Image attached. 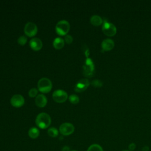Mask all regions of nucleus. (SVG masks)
I'll list each match as a JSON object with an SVG mask.
<instances>
[{
    "mask_svg": "<svg viewBox=\"0 0 151 151\" xmlns=\"http://www.w3.org/2000/svg\"><path fill=\"white\" fill-rule=\"evenodd\" d=\"M51 122V120L50 115L44 112L38 114L35 119V123L37 126L41 129L48 128L50 126Z\"/></svg>",
    "mask_w": 151,
    "mask_h": 151,
    "instance_id": "1",
    "label": "nucleus"
},
{
    "mask_svg": "<svg viewBox=\"0 0 151 151\" xmlns=\"http://www.w3.org/2000/svg\"><path fill=\"white\" fill-rule=\"evenodd\" d=\"M37 86L38 90L42 93H49L51 90L52 87L51 80L46 77H43L40 79Z\"/></svg>",
    "mask_w": 151,
    "mask_h": 151,
    "instance_id": "2",
    "label": "nucleus"
},
{
    "mask_svg": "<svg viewBox=\"0 0 151 151\" xmlns=\"http://www.w3.org/2000/svg\"><path fill=\"white\" fill-rule=\"evenodd\" d=\"M70 25L67 21L61 20L57 22L55 26V31L60 36H65L70 31Z\"/></svg>",
    "mask_w": 151,
    "mask_h": 151,
    "instance_id": "3",
    "label": "nucleus"
},
{
    "mask_svg": "<svg viewBox=\"0 0 151 151\" xmlns=\"http://www.w3.org/2000/svg\"><path fill=\"white\" fill-rule=\"evenodd\" d=\"M83 74L87 77H91L94 73V64L92 60L90 58H87L83 67Z\"/></svg>",
    "mask_w": 151,
    "mask_h": 151,
    "instance_id": "4",
    "label": "nucleus"
},
{
    "mask_svg": "<svg viewBox=\"0 0 151 151\" xmlns=\"http://www.w3.org/2000/svg\"><path fill=\"white\" fill-rule=\"evenodd\" d=\"M102 31L107 36L112 37L116 34L117 29L113 24L105 20L102 25Z\"/></svg>",
    "mask_w": 151,
    "mask_h": 151,
    "instance_id": "5",
    "label": "nucleus"
},
{
    "mask_svg": "<svg viewBox=\"0 0 151 151\" xmlns=\"http://www.w3.org/2000/svg\"><path fill=\"white\" fill-rule=\"evenodd\" d=\"M68 98L67 93L63 90H56L52 93L53 100L58 103L65 102Z\"/></svg>",
    "mask_w": 151,
    "mask_h": 151,
    "instance_id": "6",
    "label": "nucleus"
},
{
    "mask_svg": "<svg viewBox=\"0 0 151 151\" xmlns=\"http://www.w3.org/2000/svg\"><path fill=\"white\" fill-rule=\"evenodd\" d=\"M37 31L38 28L37 25L32 22H27L24 27V32L29 37H34L37 34Z\"/></svg>",
    "mask_w": 151,
    "mask_h": 151,
    "instance_id": "7",
    "label": "nucleus"
},
{
    "mask_svg": "<svg viewBox=\"0 0 151 151\" xmlns=\"http://www.w3.org/2000/svg\"><path fill=\"white\" fill-rule=\"evenodd\" d=\"M59 131L61 134L64 136H68L74 132V126L70 123H64L60 125Z\"/></svg>",
    "mask_w": 151,
    "mask_h": 151,
    "instance_id": "8",
    "label": "nucleus"
},
{
    "mask_svg": "<svg viewBox=\"0 0 151 151\" xmlns=\"http://www.w3.org/2000/svg\"><path fill=\"white\" fill-rule=\"evenodd\" d=\"M90 85V82L87 78H83L77 81L74 87V91L77 93H81L85 91Z\"/></svg>",
    "mask_w": 151,
    "mask_h": 151,
    "instance_id": "9",
    "label": "nucleus"
},
{
    "mask_svg": "<svg viewBox=\"0 0 151 151\" xmlns=\"http://www.w3.org/2000/svg\"><path fill=\"white\" fill-rule=\"evenodd\" d=\"M10 103L12 106L16 108H19L22 107L25 103V100L23 96L20 94L14 95L10 100Z\"/></svg>",
    "mask_w": 151,
    "mask_h": 151,
    "instance_id": "10",
    "label": "nucleus"
},
{
    "mask_svg": "<svg viewBox=\"0 0 151 151\" xmlns=\"http://www.w3.org/2000/svg\"><path fill=\"white\" fill-rule=\"evenodd\" d=\"M29 46L34 51H39L42 47V41L38 38H32L29 41Z\"/></svg>",
    "mask_w": 151,
    "mask_h": 151,
    "instance_id": "11",
    "label": "nucleus"
},
{
    "mask_svg": "<svg viewBox=\"0 0 151 151\" xmlns=\"http://www.w3.org/2000/svg\"><path fill=\"white\" fill-rule=\"evenodd\" d=\"M101 48L103 51H108L111 50L114 47V42L111 39H105L101 42Z\"/></svg>",
    "mask_w": 151,
    "mask_h": 151,
    "instance_id": "12",
    "label": "nucleus"
},
{
    "mask_svg": "<svg viewBox=\"0 0 151 151\" xmlns=\"http://www.w3.org/2000/svg\"><path fill=\"white\" fill-rule=\"evenodd\" d=\"M35 104L39 107H44L47 103V97L42 94H38L35 99Z\"/></svg>",
    "mask_w": 151,
    "mask_h": 151,
    "instance_id": "13",
    "label": "nucleus"
},
{
    "mask_svg": "<svg viewBox=\"0 0 151 151\" xmlns=\"http://www.w3.org/2000/svg\"><path fill=\"white\" fill-rule=\"evenodd\" d=\"M64 40L61 37H57L53 41V47L57 50H60L64 46Z\"/></svg>",
    "mask_w": 151,
    "mask_h": 151,
    "instance_id": "14",
    "label": "nucleus"
},
{
    "mask_svg": "<svg viewBox=\"0 0 151 151\" xmlns=\"http://www.w3.org/2000/svg\"><path fill=\"white\" fill-rule=\"evenodd\" d=\"M90 22L94 26H99L102 24L103 19L100 16L97 15H94L90 18Z\"/></svg>",
    "mask_w": 151,
    "mask_h": 151,
    "instance_id": "15",
    "label": "nucleus"
},
{
    "mask_svg": "<svg viewBox=\"0 0 151 151\" xmlns=\"http://www.w3.org/2000/svg\"><path fill=\"white\" fill-rule=\"evenodd\" d=\"M40 135V131L38 129H37L35 127H32L29 129L28 130V136L31 139H36Z\"/></svg>",
    "mask_w": 151,
    "mask_h": 151,
    "instance_id": "16",
    "label": "nucleus"
},
{
    "mask_svg": "<svg viewBox=\"0 0 151 151\" xmlns=\"http://www.w3.org/2000/svg\"><path fill=\"white\" fill-rule=\"evenodd\" d=\"M48 134L51 137H55L58 134V130L55 127H50L48 130Z\"/></svg>",
    "mask_w": 151,
    "mask_h": 151,
    "instance_id": "17",
    "label": "nucleus"
},
{
    "mask_svg": "<svg viewBox=\"0 0 151 151\" xmlns=\"http://www.w3.org/2000/svg\"><path fill=\"white\" fill-rule=\"evenodd\" d=\"M87 151H103V150L99 145L93 144L88 147Z\"/></svg>",
    "mask_w": 151,
    "mask_h": 151,
    "instance_id": "18",
    "label": "nucleus"
},
{
    "mask_svg": "<svg viewBox=\"0 0 151 151\" xmlns=\"http://www.w3.org/2000/svg\"><path fill=\"white\" fill-rule=\"evenodd\" d=\"M68 99H69V101L72 104H74L78 103L79 100H80L78 96L77 95H76V94H71L69 96Z\"/></svg>",
    "mask_w": 151,
    "mask_h": 151,
    "instance_id": "19",
    "label": "nucleus"
},
{
    "mask_svg": "<svg viewBox=\"0 0 151 151\" xmlns=\"http://www.w3.org/2000/svg\"><path fill=\"white\" fill-rule=\"evenodd\" d=\"M17 41H18V43L19 45H24L26 44L27 41V38H26L25 36L22 35V36H20V37L18 38V39Z\"/></svg>",
    "mask_w": 151,
    "mask_h": 151,
    "instance_id": "20",
    "label": "nucleus"
},
{
    "mask_svg": "<svg viewBox=\"0 0 151 151\" xmlns=\"http://www.w3.org/2000/svg\"><path fill=\"white\" fill-rule=\"evenodd\" d=\"M38 90L36 88H32L28 92V95L31 97H34L37 96Z\"/></svg>",
    "mask_w": 151,
    "mask_h": 151,
    "instance_id": "21",
    "label": "nucleus"
},
{
    "mask_svg": "<svg viewBox=\"0 0 151 151\" xmlns=\"http://www.w3.org/2000/svg\"><path fill=\"white\" fill-rule=\"evenodd\" d=\"M91 84L93 86H94L95 87H100L102 86L103 83L100 80L96 79V80H94L93 81H92Z\"/></svg>",
    "mask_w": 151,
    "mask_h": 151,
    "instance_id": "22",
    "label": "nucleus"
},
{
    "mask_svg": "<svg viewBox=\"0 0 151 151\" xmlns=\"http://www.w3.org/2000/svg\"><path fill=\"white\" fill-rule=\"evenodd\" d=\"M73 41V37L70 35H66L64 37V41L67 44H71Z\"/></svg>",
    "mask_w": 151,
    "mask_h": 151,
    "instance_id": "23",
    "label": "nucleus"
},
{
    "mask_svg": "<svg viewBox=\"0 0 151 151\" xmlns=\"http://www.w3.org/2000/svg\"><path fill=\"white\" fill-rule=\"evenodd\" d=\"M136 147V145L134 143H131L129 145V149L130 150H133Z\"/></svg>",
    "mask_w": 151,
    "mask_h": 151,
    "instance_id": "24",
    "label": "nucleus"
},
{
    "mask_svg": "<svg viewBox=\"0 0 151 151\" xmlns=\"http://www.w3.org/2000/svg\"><path fill=\"white\" fill-rule=\"evenodd\" d=\"M149 150V147L148 146H144L142 148V151H148Z\"/></svg>",
    "mask_w": 151,
    "mask_h": 151,
    "instance_id": "25",
    "label": "nucleus"
},
{
    "mask_svg": "<svg viewBox=\"0 0 151 151\" xmlns=\"http://www.w3.org/2000/svg\"><path fill=\"white\" fill-rule=\"evenodd\" d=\"M122 151H129V150H122Z\"/></svg>",
    "mask_w": 151,
    "mask_h": 151,
    "instance_id": "26",
    "label": "nucleus"
},
{
    "mask_svg": "<svg viewBox=\"0 0 151 151\" xmlns=\"http://www.w3.org/2000/svg\"><path fill=\"white\" fill-rule=\"evenodd\" d=\"M71 151H77V150H71Z\"/></svg>",
    "mask_w": 151,
    "mask_h": 151,
    "instance_id": "27",
    "label": "nucleus"
}]
</instances>
